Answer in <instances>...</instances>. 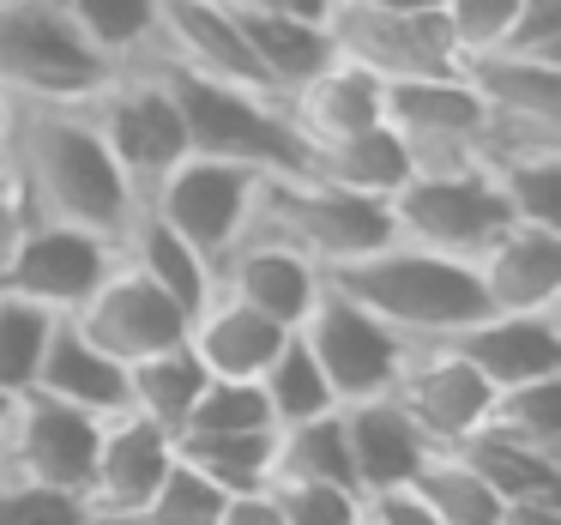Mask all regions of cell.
Returning <instances> with one entry per match:
<instances>
[{"label":"cell","mask_w":561,"mask_h":525,"mask_svg":"<svg viewBox=\"0 0 561 525\" xmlns=\"http://www.w3.org/2000/svg\"><path fill=\"white\" fill-rule=\"evenodd\" d=\"M0 170L31 218L73 224L110 242H122L127 218L139 212L127 175L115 170V158L73 103H13V122L0 139Z\"/></svg>","instance_id":"cell-1"},{"label":"cell","mask_w":561,"mask_h":525,"mask_svg":"<svg viewBox=\"0 0 561 525\" xmlns=\"http://www.w3.org/2000/svg\"><path fill=\"white\" fill-rule=\"evenodd\" d=\"M320 278H327V290L368 308L380 327H392L404 344H440L459 327H471L477 315H489L483 284H477V272L465 260L423 254L411 242H387L363 260L320 272Z\"/></svg>","instance_id":"cell-2"},{"label":"cell","mask_w":561,"mask_h":525,"mask_svg":"<svg viewBox=\"0 0 561 525\" xmlns=\"http://www.w3.org/2000/svg\"><path fill=\"white\" fill-rule=\"evenodd\" d=\"M163 79L175 115H182V134L194 158H218V163H242L254 175H302L308 170V146L296 139V127L284 122L278 98H260V91L224 85V79L187 73L170 61H146Z\"/></svg>","instance_id":"cell-3"},{"label":"cell","mask_w":561,"mask_h":525,"mask_svg":"<svg viewBox=\"0 0 561 525\" xmlns=\"http://www.w3.org/2000/svg\"><path fill=\"white\" fill-rule=\"evenodd\" d=\"M248 236L278 242L302 254L308 266L332 272L344 260H363L392 242V212L387 199H363L344 187L320 182V175H260L254 212H248Z\"/></svg>","instance_id":"cell-4"},{"label":"cell","mask_w":561,"mask_h":525,"mask_svg":"<svg viewBox=\"0 0 561 525\" xmlns=\"http://www.w3.org/2000/svg\"><path fill=\"white\" fill-rule=\"evenodd\" d=\"M387 212H392V242L465 260V266H477V254L513 224L507 199H501L495 175L483 163H465V170H411V182L387 199Z\"/></svg>","instance_id":"cell-5"},{"label":"cell","mask_w":561,"mask_h":525,"mask_svg":"<svg viewBox=\"0 0 561 525\" xmlns=\"http://www.w3.org/2000/svg\"><path fill=\"white\" fill-rule=\"evenodd\" d=\"M55 0H0V98L7 103H85L110 79Z\"/></svg>","instance_id":"cell-6"},{"label":"cell","mask_w":561,"mask_h":525,"mask_svg":"<svg viewBox=\"0 0 561 525\" xmlns=\"http://www.w3.org/2000/svg\"><path fill=\"white\" fill-rule=\"evenodd\" d=\"M79 115L91 122V134L103 139V151L115 158V170L127 175L134 199H146L175 163L187 158V134L182 115H175L170 91L151 67H122L110 73L85 103H73Z\"/></svg>","instance_id":"cell-7"},{"label":"cell","mask_w":561,"mask_h":525,"mask_svg":"<svg viewBox=\"0 0 561 525\" xmlns=\"http://www.w3.org/2000/svg\"><path fill=\"white\" fill-rule=\"evenodd\" d=\"M296 339L308 344V356L320 363L332 399L339 404H363V399H387L392 380H399L411 344L392 327H380L368 308H356L351 296L327 290L320 278V303L308 308V320L296 327Z\"/></svg>","instance_id":"cell-8"},{"label":"cell","mask_w":561,"mask_h":525,"mask_svg":"<svg viewBox=\"0 0 561 525\" xmlns=\"http://www.w3.org/2000/svg\"><path fill=\"white\" fill-rule=\"evenodd\" d=\"M254 187H260V175L242 170V163H218V158H194V151H187L139 206H146L151 218H163L194 254L211 260V272H218V260L248 236Z\"/></svg>","instance_id":"cell-9"},{"label":"cell","mask_w":561,"mask_h":525,"mask_svg":"<svg viewBox=\"0 0 561 525\" xmlns=\"http://www.w3.org/2000/svg\"><path fill=\"white\" fill-rule=\"evenodd\" d=\"M380 115L404 139L411 170H465V163H483L489 110L471 98V85L459 73L399 79V85L380 91Z\"/></svg>","instance_id":"cell-10"},{"label":"cell","mask_w":561,"mask_h":525,"mask_svg":"<svg viewBox=\"0 0 561 525\" xmlns=\"http://www.w3.org/2000/svg\"><path fill=\"white\" fill-rule=\"evenodd\" d=\"M98 435H103L98 416L73 411V404H55L43 392H25V399H13V423L0 435V477L85 501Z\"/></svg>","instance_id":"cell-11"},{"label":"cell","mask_w":561,"mask_h":525,"mask_svg":"<svg viewBox=\"0 0 561 525\" xmlns=\"http://www.w3.org/2000/svg\"><path fill=\"white\" fill-rule=\"evenodd\" d=\"M115 266H122V242L73 230V224L31 218L19 248H13V260H7V272H0V290L31 296L49 315H79Z\"/></svg>","instance_id":"cell-12"},{"label":"cell","mask_w":561,"mask_h":525,"mask_svg":"<svg viewBox=\"0 0 561 525\" xmlns=\"http://www.w3.org/2000/svg\"><path fill=\"white\" fill-rule=\"evenodd\" d=\"M327 37H332V55L356 61L380 85L459 73V55L447 43L440 13H363V7H332Z\"/></svg>","instance_id":"cell-13"},{"label":"cell","mask_w":561,"mask_h":525,"mask_svg":"<svg viewBox=\"0 0 561 525\" xmlns=\"http://www.w3.org/2000/svg\"><path fill=\"white\" fill-rule=\"evenodd\" d=\"M392 399H399V411L423 429L428 447L453 453L459 441H471L477 429L489 423L495 392H489V380L477 375L453 344H411L399 380H392Z\"/></svg>","instance_id":"cell-14"},{"label":"cell","mask_w":561,"mask_h":525,"mask_svg":"<svg viewBox=\"0 0 561 525\" xmlns=\"http://www.w3.org/2000/svg\"><path fill=\"white\" fill-rule=\"evenodd\" d=\"M67 320H73L98 351H110L122 368L146 363V356L170 351V344H187V315L158 290V284L139 278L127 260L98 284V296H91L79 315H67Z\"/></svg>","instance_id":"cell-15"},{"label":"cell","mask_w":561,"mask_h":525,"mask_svg":"<svg viewBox=\"0 0 561 525\" xmlns=\"http://www.w3.org/2000/svg\"><path fill=\"white\" fill-rule=\"evenodd\" d=\"M440 344H453L489 380V392L561 375V315H501V308H489Z\"/></svg>","instance_id":"cell-16"},{"label":"cell","mask_w":561,"mask_h":525,"mask_svg":"<svg viewBox=\"0 0 561 525\" xmlns=\"http://www.w3.org/2000/svg\"><path fill=\"white\" fill-rule=\"evenodd\" d=\"M471 272L501 315H561V230L549 224H507Z\"/></svg>","instance_id":"cell-17"},{"label":"cell","mask_w":561,"mask_h":525,"mask_svg":"<svg viewBox=\"0 0 561 525\" xmlns=\"http://www.w3.org/2000/svg\"><path fill=\"white\" fill-rule=\"evenodd\" d=\"M175 465V441L158 423L122 411L103 423L98 435V459H91V483H85V507L98 513H146V501L158 495L163 471Z\"/></svg>","instance_id":"cell-18"},{"label":"cell","mask_w":561,"mask_h":525,"mask_svg":"<svg viewBox=\"0 0 561 525\" xmlns=\"http://www.w3.org/2000/svg\"><path fill=\"white\" fill-rule=\"evenodd\" d=\"M218 290L248 303L254 315L278 320L284 332H296L308 320V308L320 303V266H308L302 254L278 242H260V236H242L230 254L218 260Z\"/></svg>","instance_id":"cell-19"},{"label":"cell","mask_w":561,"mask_h":525,"mask_svg":"<svg viewBox=\"0 0 561 525\" xmlns=\"http://www.w3.org/2000/svg\"><path fill=\"white\" fill-rule=\"evenodd\" d=\"M380 79L363 73L356 61H344V55H332L327 67H320L314 79H302V85L284 98V122L296 127V139H302L308 151L332 146V139H351L363 134V127L387 122L380 115Z\"/></svg>","instance_id":"cell-20"},{"label":"cell","mask_w":561,"mask_h":525,"mask_svg":"<svg viewBox=\"0 0 561 525\" xmlns=\"http://www.w3.org/2000/svg\"><path fill=\"white\" fill-rule=\"evenodd\" d=\"M344 411V441H351V471H356V489L368 495H387V489H404L423 459L435 447L423 441V429L399 411V399H363V404H339Z\"/></svg>","instance_id":"cell-21"},{"label":"cell","mask_w":561,"mask_h":525,"mask_svg":"<svg viewBox=\"0 0 561 525\" xmlns=\"http://www.w3.org/2000/svg\"><path fill=\"white\" fill-rule=\"evenodd\" d=\"M31 392H43V399H55V404H73V411L98 416V423H110V416L127 411V368L115 363L110 351H98V344L61 315L55 332H49V351H43V368H37V387Z\"/></svg>","instance_id":"cell-22"},{"label":"cell","mask_w":561,"mask_h":525,"mask_svg":"<svg viewBox=\"0 0 561 525\" xmlns=\"http://www.w3.org/2000/svg\"><path fill=\"white\" fill-rule=\"evenodd\" d=\"M284 339L290 332L278 320L254 315L248 303H236L224 290H211V303L187 320V351L199 356V368L211 380H260V368L278 356Z\"/></svg>","instance_id":"cell-23"},{"label":"cell","mask_w":561,"mask_h":525,"mask_svg":"<svg viewBox=\"0 0 561 525\" xmlns=\"http://www.w3.org/2000/svg\"><path fill=\"white\" fill-rule=\"evenodd\" d=\"M459 79L495 122L525 127H561V67L556 61H525V55H465Z\"/></svg>","instance_id":"cell-24"},{"label":"cell","mask_w":561,"mask_h":525,"mask_svg":"<svg viewBox=\"0 0 561 525\" xmlns=\"http://www.w3.org/2000/svg\"><path fill=\"white\" fill-rule=\"evenodd\" d=\"M122 260H127V266H134L146 284H158V290L170 296V303L182 308L187 320H194L199 308L211 303V290H218V272H211V260L194 254V248H187L163 218H151L146 206H139L134 218H127V230H122Z\"/></svg>","instance_id":"cell-25"},{"label":"cell","mask_w":561,"mask_h":525,"mask_svg":"<svg viewBox=\"0 0 561 525\" xmlns=\"http://www.w3.org/2000/svg\"><path fill=\"white\" fill-rule=\"evenodd\" d=\"M242 37L254 49L260 73H266L272 98H290L302 79H314L320 67L332 61V37H327V19H302V13H242Z\"/></svg>","instance_id":"cell-26"},{"label":"cell","mask_w":561,"mask_h":525,"mask_svg":"<svg viewBox=\"0 0 561 525\" xmlns=\"http://www.w3.org/2000/svg\"><path fill=\"white\" fill-rule=\"evenodd\" d=\"M308 175L344 187V194H363V199H392L411 182V151H404V139L387 122H375L351 139H332V146L308 151Z\"/></svg>","instance_id":"cell-27"},{"label":"cell","mask_w":561,"mask_h":525,"mask_svg":"<svg viewBox=\"0 0 561 525\" xmlns=\"http://www.w3.org/2000/svg\"><path fill=\"white\" fill-rule=\"evenodd\" d=\"M103 67H139L163 43V0H55Z\"/></svg>","instance_id":"cell-28"},{"label":"cell","mask_w":561,"mask_h":525,"mask_svg":"<svg viewBox=\"0 0 561 525\" xmlns=\"http://www.w3.org/2000/svg\"><path fill=\"white\" fill-rule=\"evenodd\" d=\"M453 453H459L507 507L513 501H561V453H549V447H525V441H513V435H501V429L483 423Z\"/></svg>","instance_id":"cell-29"},{"label":"cell","mask_w":561,"mask_h":525,"mask_svg":"<svg viewBox=\"0 0 561 525\" xmlns=\"http://www.w3.org/2000/svg\"><path fill=\"white\" fill-rule=\"evenodd\" d=\"M206 380L211 375L199 368V356L187 351V344H170V351L146 356V363H127V411L158 423L163 435L175 441L187 429V416H194Z\"/></svg>","instance_id":"cell-30"},{"label":"cell","mask_w":561,"mask_h":525,"mask_svg":"<svg viewBox=\"0 0 561 525\" xmlns=\"http://www.w3.org/2000/svg\"><path fill=\"white\" fill-rule=\"evenodd\" d=\"M199 477L224 489V495H260L272 483V459H278V429H248V435H182L175 441Z\"/></svg>","instance_id":"cell-31"},{"label":"cell","mask_w":561,"mask_h":525,"mask_svg":"<svg viewBox=\"0 0 561 525\" xmlns=\"http://www.w3.org/2000/svg\"><path fill=\"white\" fill-rule=\"evenodd\" d=\"M404 489H411L440 525H501L507 520V501H501L459 453H428L423 471H416Z\"/></svg>","instance_id":"cell-32"},{"label":"cell","mask_w":561,"mask_h":525,"mask_svg":"<svg viewBox=\"0 0 561 525\" xmlns=\"http://www.w3.org/2000/svg\"><path fill=\"white\" fill-rule=\"evenodd\" d=\"M260 392H266L272 429H290V423H308V416L339 411V399H332L327 375H320V363L308 356V344L296 339V332L278 344V356L260 368Z\"/></svg>","instance_id":"cell-33"},{"label":"cell","mask_w":561,"mask_h":525,"mask_svg":"<svg viewBox=\"0 0 561 525\" xmlns=\"http://www.w3.org/2000/svg\"><path fill=\"white\" fill-rule=\"evenodd\" d=\"M483 170L495 175L513 224H549V230H561V146L507 151V158L483 163Z\"/></svg>","instance_id":"cell-34"},{"label":"cell","mask_w":561,"mask_h":525,"mask_svg":"<svg viewBox=\"0 0 561 525\" xmlns=\"http://www.w3.org/2000/svg\"><path fill=\"white\" fill-rule=\"evenodd\" d=\"M272 477H314V483L356 489L351 441H344V411H327V416H308V423L278 429V459H272ZM356 495H363V489H356Z\"/></svg>","instance_id":"cell-35"},{"label":"cell","mask_w":561,"mask_h":525,"mask_svg":"<svg viewBox=\"0 0 561 525\" xmlns=\"http://www.w3.org/2000/svg\"><path fill=\"white\" fill-rule=\"evenodd\" d=\"M55 320L61 315L37 308L31 296L0 290V392L7 399H25L37 387V368H43V351H49Z\"/></svg>","instance_id":"cell-36"},{"label":"cell","mask_w":561,"mask_h":525,"mask_svg":"<svg viewBox=\"0 0 561 525\" xmlns=\"http://www.w3.org/2000/svg\"><path fill=\"white\" fill-rule=\"evenodd\" d=\"M489 429L525 441V447L561 453V375L525 380V387L495 392V404H489Z\"/></svg>","instance_id":"cell-37"},{"label":"cell","mask_w":561,"mask_h":525,"mask_svg":"<svg viewBox=\"0 0 561 525\" xmlns=\"http://www.w3.org/2000/svg\"><path fill=\"white\" fill-rule=\"evenodd\" d=\"M272 507L284 525H363L368 501L344 483H314V477H272Z\"/></svg>","instance_id":"cell-38"},{"label":"cell","mask_w":561,"mask_h":525,"mask_svg":"<svg viewBox=\"0 0 561 525\" xmlns=\"http://www.w3.org/2000/svg\"><path fill=\"white\" fill-rule=\"evenodd\" d=\"M248 429H272L260 380H206V392H199V404H194L182 435H248Z\"/></svg>","instance_id":"cell-39"},{"label":"cell","mask_w":561,"mask_h":525,"mask_svg":"<svg viewBox=\"0 0 561 525\" xmlns=\"http://www.w3.org/2000/svg\"><path fill=\"white\" fill-rule=\"evenodd\" d=\"M224 489L211 483V477H199L194 465L175 453V465L163 471V483H158V495L146 501V520L151 525H218L224 520Z\"/></svg>","instance_id":"cell-40"},{"label":"cell","mask_w":561,"mask_h":525,"mask_svg":"<svg viewBox=\"0 0 561 525\" xmlns=\"http://www.w3.org/2000/svg\"><path fill=\"white\" fill-rule=\"evenodd\" d=\"M435 13H440V25H447L453 55L465 61V55H489V49L507 43L519 0H440Z\"/></svg>","instance_id":"cell-41"},{"label":"cell","mask_w":561,"mask_h":525,"mask_svg":"<svg viewBox=\"0 0 561 525\" xmlns=\"http://www.w3.org/2000/svg\"><path fill=\"white\" fill-rule=\"evenodd\" d=\"M85 501L79 495H55V489H31L0 477V525H79Z\"/></svg>","instance_id":"cell-42"},{"label":"cell","mask_w":561,"mask_h":525,"mask_svg":"<svg viewBox=\"0 0 561 525\" xmlns=\"http://www.w3.org/2000/svg\"><path fill=\"white\" fill-rule=\"evenodd\" d=\"M501 55H525V61H556L561 67V0H519Z\"/></svg>","instance_id":"cell-43"},{"label":"cell","mask_w":561,"mask_h":525,"mask_svg":"<svg viewBox=\"0 0 561 525\" xmlns=\"http://www.w3.org/2000/svg\"><path fill=\"white\" fill-rule=\"evenodd\" d=\"M368 525H440L411 489H387V495H368Z\"/></svg>","instance_id":"cell-44"},{"label":"cell","mask_w":561,"mask_h":525,"mask_svg":"<svg viewBox=\"0 0 561 525\" xmlns=\"http://www.w3.org/2000/svg\"><path fill=\"white\" fill-rule=\"evenodd\" d=\"M25 224H31V212H25V199L13 194V182H7V187H0V272H7V260H13Z\"/></svg>","instance_id":"cell-45"},{"label":"cell","mask_w":561,"mask_h":525,"mask_svg":"<svg viewBox=\"0 0 561 525\" xmlns=\"http://www.w3.org/2000/svg\"><path fill=\"white\" fill-rule=\"evenodd\" d=\"M218 525H284V520H278V507H272V495L260 489V495H230L224 501Z\"/></svg>","instance_id":"cell-46"},{"label":"cell","mask_w":561,"mask_h":525,"mask_svg":"<svg viewBox=\"0 0 561 525\" xmlns=\"http://www.w3.org/2000/svg\"><path fill=\"white\" fill-rule=\"evenodd\" d=\"M242 13H302V19H327L332 0H230Z\"/></svg>","instance_id":"cell-47"},{"label":"cell","mask_w":561,"mask_h":525,"mask_svg":"<svg viewBox=\"0 0 561 525\" xmlns=\"http://www.w3.org/2000/svg\"><path fill=\"white\" fill-rule=\"evenodd\" d=\"M501 525H561V501H513Z\"/></svg>","instance_id":"cell-48"},{"label":"cell","mask_w":561,"mask_h":525,"mask_svg":"<svg viewBox=\"0 0 561 525\" xmlns=\"http://www.w3.org/2000/svg\"><path fill=\"white\" fill-rule=\"evenodd\" d=\"M332 7H363V13H435L440 0H332Z\"/></svg>","instance_id":"cell-49"},{"label":"cell","mask_w":561,"mask_h":525,"mask_svg":"<svg viewBox=\"0 0 561 525\" xmlns=\"http://www.w3.org/2000/svg\"><path fill=\"white\" fill-rule=\"evenodd\" d=\"M79 525H151L146 513H98V507H85V520Z\"/></svg>","instance_id":"cell-50"},{"label":"cell","mask_w":561,"mask_h":525,"mask_svg":"<svg viewBox=\"0 0 561 525\" xmlns=\"http://www.w3.org/2000/svg\"><path fill=\"white\" fill-rule=\"evenodd\" d=\"M7 423H13V399L0 392V435H7Z\"/></svg>","instance_id":"cell-51"},{"label":"cell","mask_w":561,"mask_h":525,"mask_svg":"<svg viewBox=\"0 0 561 525\" xmlns=\"http://www.w3.org/2000/svg\"><path fill=\"white\" fill-rule=\"evenodd\" d=\"M7 122H13V103L0 98V139H7Z\"/></svg>","instance_id":"cell-52"},{"label":"cell","mask_w":561,"mask_h":525,"mask_svg":"<svg viewBox=\"0 0 561 525\" xmlns=\"http://www.w3.org/2000/svg\"><path fill=\"white\" fill-rule=\"evenodd\" d=\"M0 187H7V170H0Z\"/></svg>","instance_id":"cell-53"},{"label":"cell","mask_w":561,"mask_h":525,"mask_svg":"<svg viewBox=\"0 0 561 525\" xmlns=\"http://www.w3.org/2000/svg\"><path fill=\"white\" fill-rule=\"evenodd\" d=\"M363 525H368V520H363Z\"/></svg>","instance_id":"cell-54"}]
</instances>
